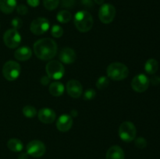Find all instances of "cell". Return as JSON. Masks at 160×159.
Returning a JSON list of instances; mask_svg holds the SVG:
<instances>
[{"mask_svg": "<svg viewBox=\"0 0 160 159\" xmlns=\"http://www.w3.org/2000/svg\"><path fill=\"white\" fill-rule=\"evenodd\" d=\"M56 18L59 23H67L71 20L72 14L67 10H61L57 13Z\"/></svg>", "mask_w": 160, "mask_h": 159, "instance_id": "7402d4cb", "label": "cell"}, {"mask_svg": "<svg viewBox=\"0 0 160 159\" xmlns=\"http://www.w3.org/2000/svg\"><path fill=\"white\" fill-rule=\"evenodd\" d=\"M46 73L50 79L59 80L65 73V68L59 61L52 60L47 63L45 67Z\"/></svg>", "mask_w": 160, "mask_h": 159, "instance_id": "8992f818", "label": "cell"}, {"mask_svg": "<svg viewBox=\"0 0 160 159\" xmlns=\"http://www.w3.org/2000/svg\"><path fill=\"white\" fill-rule=\"evenodd\" d=\"M50 23L47 19L39 17L32 21L31 24V31L36 35L45 34L49 29Z\"/></svg>", "mask_w": 160, "mask_h": 159, "instance_id": "8fae6325", "label": "cell"}, {"mask_svg": "<svg viewBox=\"0 0 160 159\" xmlns=\"http://www.w3.org/2000/svg\"><path fill=\"white\" fill-rule=\"evenodd\" d=\"M3 41L9 48H15L20 45L21 36L16 29H9L3 35Z\"/></svg>", "mask_w": 160, "mask_h": 159, "instance_id": "ba28073f", "label": "cell"}, {"mask_svg": "<svg viewBox=\"0 0 160 159\" xmlns=\"http://www.w3.org/2000/svg\"><path fill=\"white\" fill-rule=\"evenodd\" d=\"M17 12L20 15H25V14L28 13V9L26 6L23 4H20L19 6H17Z\"/></svg>", "mask_w": 160, "mask_h": 159, "instance_id": "f546056e", "label": "cell"}, {"mask_svg": "<svg viewBox=\"0 0 160 159\" xmlns=\"http://www.w3.org/2000/svg\"><path fill=\"white\" fill-rule=\"evenodd\" d=\"M74 25L80 32L85 33L93 26V18L89 12L86 10L78 11L74 16Z\"/></svg>", "mask_w": 160, "mask_h": 159, "instance_id": "7a4b0ae2", "label": "cell"}, {"mask_svg": "<svg viewBox=\"0 0 160 159\" xmlns=\"http://www.w3.org/2000/svg\"><path fill=\"white\" fill-rule=\"evenodd\" d=\"M27 2L31 7H37L40 3V0H27Z\"/></svg>", "mask_w": 160, "mask_h": 159, "instance_id": "1f68e13d", "label": "cell"}, {"mask_svg": "<svg viewBox=\"0 0 160 159\" xmlns=\"http://www.w3.org/2000/svg\"><path fill=\"white\" fill-rule=\"evenodd\" d=\"M21 68L18 62L15 61H8L4 64L2 68V74L5 79L9 81H13L19 77Z\"/></svg>", "mask_w": 160, "mask_h": 159, "instance_id": "5b68a950", "label": "cell"}, {"mask_svg": "<svg viewBox=\"0 0 160 159\" xmlns=\"http://www.w3.org/2000/svg\"><path fill=\"white\" fill-rule=\"evenodd\" d=\"M73 117L70 115L64 114L59 116L56 122V127L61 132H67L73 126Z\"/></svg>", "mask_w": 160, "mask_h": 159, "instance_id": "4fadbf2b", "label": "cell"}, {"mask_svg": "<svg viewBox=\"0 0 160 159\" xmlns=\"http://www.w3.org/2000/svg\"><path fill=\"white\" fill-rule=\"evenodd\" d=\"M116 16V9L112 5L106 3L102 4L98 11V17L102 23L109 24L114 20Z\"/></svg>", "mask_w": 160, "mask_h": 159, "instance_id": "52a82bcc", "label": "cell"}, {"mask_svg": "<svg viewBox=\"0 0 160 159\" xmlns=\"http://www.w3.org/2000/svg\"><path fill=\"white\" fill-rule=\"evenodd\" d=\"M11 23H12V26L14 27L13 29L18 30L22 26L23 22H22V20H20V18H17V17H16V18L12 19V21H11Z\"/></svg>", "mask_w": 160, "mask_h": 159, "instance_id": "f1b7e54d", "label": "cell"}, {"mask_svg": "<svg viewBox=\"0 0 160 159\" xmlns=\"http://www.w3.org/2000/svg\"><path fill=\"white\" fill-rule=\"evenodd\" d=\"M151 82L152 84H153L154 86H158L160 84V77L158 76H152L151 79Z\"/></svg>", "mask_w": 160, "mask_h": 159, "instance_id": "d6a6232c", "label": "cell"}, {"mask_svg": "<svg viewBox=\"0 0 160 159\" xmlns=\"http://www.w3.org/2000/svg\"><path fill=\"white\" fill-rule=\"evenodd\" d=\"M46 147L43 142L40 140H32L27 145V153L34 157H40L45 154Z\"/></svg>", "mask_w": 160, "mask_h": 159, "instance_id": "9c48e42d", "label": "cell"}, {"mask_svg": "<svg viewBox=\"0 0 160 159\" xmlns=\"http://www.w3.org/2000/svg\"><path fill=\"white\" fill-rule=\"evenodd\" d=\"M96 96V92L94 89H88L84 93V100H92Z\"/></svg>", "mask_w": 160, "mask_h": 159, "instance_id": "4316f807", "label": "cell"}, {"mask_svg": "<svg viewBox=\"0 0 160 159\" xmlns=\"http://www.w3.org/2000/svg\"><path fill=\"white\" fill-rule=\"evenodd\" d=\"M34 52L39 59L50 60L57 53V45L54 40L48 37L39 39L34 45Z\"/></svg>", "mask_w": 160, "mask_h": 159, "instance_id": "6da1fadb", "label": "cell"}, {"mask_svg": "<svg viewBox=\"0 0 160 159\" xmlns=\"http://www.w3.org/2000/svg\"><path fill=\"white\" fill-rule=\"evenodd\" d=\"M49 93L54 97H59L63 94L64 92V86L60 82H53L50 84L48 87Z\"/></svg>", "mask_w": 160, "mask_h": 159, "instance_id": "d6986e66", "label": "cell"}, {"mask_svg": "<svg viewBox=\"0 0 160 159\" xmlns=\"http://www.w3.org/2000/svg\"><path fill=\"white\" fill-rule=\"evenodd\" d=\"M50 78L48 77V76H43V77L42 78V79H41V83H42V84H43V85H45V86H46L47 84H48V83H49V80H50Z\"/></svg>", "mask_w": 160, "mask_h": 159, "instance_id": "e575fe53", "label": "cell"}, {"mask_svg": "<svg viewBox=\"0 0 160 159\" xmlns=\"http://www.w3.org/2000/svg\"><path fill=\"white\" fill-rule=\"evenodd\" d=\"M31 55H32V51L31 50V48L27 46L17 48L14 53L15 59L18 61H21V62L28 60L31 57Z\"/></svg>", "mask_w": 160, "mask_h": 159, "instance_id": "2e32d148", "label": "cell"}, {"mask_svg": "<svg viewBox=\"0 0 160 159\" xmlns=\"http://www.w3.org/2000/svg\"><path fill=\"white\" fill-rule=\"evenodd\" d=\"M67 90L68 94L73 98H78L83 92V87L81 83L77 80H70L67 82Z\"/></svg>", "mask_w": 160, "mask_h": 159, "instance_id": "7c38bea8", "label": "cell"}, {"mask_svg": "<svg viewBox=\"0 0 160 159\" xmlns=\"http://www.w3.org/2000/svg\"><path fill=\"white\" fill-rule=\"evenodd\" d=\"M149 83L150 80L148 76L141 73L133 78L131 81V87L134 91L138 93H143L148 88Z\"/></svg>", "mask_w": 160, "mask_h": 159, "instance_id": "30bf717a", "label": "cell"}, {"mask_svg": "<svg viewBox=\"0 0 160 159\" xmlns=\"http://www.w3.org/2000/svg\"><path fill=\"white\" fill-rule=\"evenodd\" d=\"M106 159H124V152L120 146H112L106 153Z\"/></svg>", "mask_w": 160, "mask_h": 159, "instance_id": "e0dca14e", "label": "cell"}, {"mask_svg": "<svg viewBox=\"0 0 160 159\" xmlns=\"http://www.w3.org/2000/svg\"><path fill=\"white\" fill-rule=\"evenodd\" d=\"M23 114L27 118H32L37 115V110L34 107L31 105H26L23 108Z\"/></svg>", "mask_w": 160, "mask_h": 159, "instance_id": "603a6c76", "label": "cell"}, {"mask_svg": "<svg viewBox=\"0 0 160 159\" xmlns=\"http://www.w3.org/2000/svg\"><path fill=\"white\" fill-rule=\"evenodd\" d=\"M43 4L45 9L48 10H54L59 6V0H43Z\"/></svg>", "mask_w": 160, "mask_h": 159, "instance_id": "d4e9b609", "label": "cell"}, {"mask_svg": "<svg viewBox=\"0 0 160 159\" xmlns=\"http://www.w3.org/2000/svg\"><path fill=\"white\" fill-rule=\"evenodd\" d=\"M109 77H106V76H100L98 80H97L96 82V87H98L99 90H104L106 87L109 86Z\"/></svg>", "mask_w": 160, "mask_h": 159, "instance_id": "cb8c5ba5", "label": "cell"}, {"mask_svg": "<svg viewBox=\"0 0 160 159\" xmlns=\"http://www.w3.org/2000/svg\"><path fill=\"white\" fill-rule=\"evenodd\" d=\"M82 4L86 7H92L93 6V2L92 0H82Z\"/></svg>", "mask_w": 160, "mask_h": 159, "instance_id": "836d02e7", "label": "cell"}, {"mask_svg": "<svg viewBox=\"0 0 160 159\" xmlns=\"http://www.w3.org/2000/svg\"><path fill=\"white\" fill-rule=\"evenodd\" d=\"M59 60L65 64H71L75 62L77 59L76 52L71 48H64L59 53Z\"/></svg>", "mask_w": 160, "mask_h": 159, "instance_id": "9a60e30c", "label": "cell"}, {"mask_svg": "<svg viewBox=\"0 0 160 159\" xmlns=\"http://www.w3.org/2000/svg\"><path fill=\"white\" fill-rule=\"evenodd\" d=\"M135 146L139 149H144L147 146V140L143 137H138L135 140Z\"/></svg>", "mask_w": 160, "mask_h": 159, "instance_id": "83f0119b", "label": "cell"}, {"mask_svg": "<svg viewBox=\"0 0 160 159\" xmlns=\"http://www.w3.org/2000/svg\"><path fill=\"white\" fill-rule=\"evenodd\" d=\"M75 4V0H62V6L67 8H72Z\"/></svg>", "mask_w": 160, "mask_h": 159, "instance_id": "4dcf8cb0", "label": "cell"}, {"mask_svg": "<svg viewBox=\"0 0 160 159\" xmlns=\"http://www.w3.org/2000/svg\"><path fill=\"white\" fill-rule=\"evenodd\" d=\"M109 79L115 81L123 80L129 75V70L128 66L121 62H112L106 70Z\"/></svg>", "mask_w": 160, "mask_h": 159, "instance_id": "3957f363", "label": "cell"}, {"mask_svg": "<svg viewBox=\"0 0 160 159\" xmlns=\"http://www.w3.org/2000/svg\"><path fill=\"white\" fill-rule=\"evenodd\" d=\"M137 129L131 122H123L119 128V136L123 141L129 143L135 139Z\"/></svg>", "mask_w": 160, "mask_h": 159, "instance_id": "277c9868", "label": "cell"}, {"mask_svg": "<svg viewBox=\"0 0 160 159\" xmlns=\"http://www.w3.org/2000/svg\"><path fill=\"white\" fill-rule=\"evenodd\" d=\"M16 8L17 0H0V10L4 13H11Z\"/></svg>", "mask_w": 160, "mask_h": 159, "instance_id": "ac0fdd59", "label": "cell"}, {"mask_svg": "<svg viewBox=\"0 0 160 159\" xmlns=\"http://www.w3.org/2000/svg\"><path fill=\"white\" fill-rule=\"evenodd\" d=\"M7 147L10 151L13 152H20L23 150V145L21 140L17 138H12L7 142Z\"/></svg>", "mask_w": 160, "mask_h": 159, "instance_id": "44dd1931", "label": "cell"}, {"mask_svg": "<svg viewBox=\"0 0 160 159\" xmlns=\"http://www.w3.org/2000/svg\"><path fill=\"white\" fill-rule=\"evenodd\" d=\"M18 159H28V153H21L19 154Z\"/></svg>", "mask_w": 160, "mask_h": 159, "instance_id": "d590c367", "label": "cell"}, {"mask_svg": "<svg viewBox=\"0 0 160 159\" xmlns=\"http://www.w3.org/2000/svg\"><path fill=\"white\" fill-rule=\"evenodd\" d=\"M159 69V63L155 59H149L145 64V70L148 74H155Z\"/></svg>", "mask_w": 160, "mask_h": 159, "instance_id": "ffe728a7", "label": "cell"}, {"mask_svg": "<svg viewBox=\"0 0 160 159\" xmlns=\"http://www.w3.org/2000/svg\"><path fill=\"white\" fill-rule=\"evenodd\" d=\"M38 117L42 123L45 124H51L56 119V115L52 109L45 108L39 111L38 113Z\"/></svg>", "mask_w": 160, "mask_h": 159, "instance_id": "5bb4252c", "label": "cell"}, {"mask_svg": "<svg viewBox=\"0 0 160 159\" xmlns=\"http://www.w3.org/2000/svg\"><path fill=\"white\" fill-rule=\"evenodd\" d=\"M104 1L105 0H94V2H95L96 4H98V5L104 4Z\"/></svg>", "mask_w": 160, "mask_h": 159, "instance_id": "8d00e7d4", "label": "cell"}, {"mask_svg": "<svg viewBox=\"0 0 160 159\" xmlns=\"http://www.w3.org/2000/svg\"><path fill=\"white\" fill-rule=\"evenodd\" d=\"M51 34L53 37H57L58 38V37H60L62 36V34H63V30L59 25H54L52 27Z\"/></svg>", "mask_w": 160, "mask_h": 159, "instance_id": "484cf974", "label": "cell"}]
</instances>
